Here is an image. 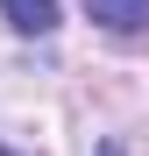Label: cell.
I'll return each mask as SVG.
<instances>
[{
  "label": "cell",
  "instance_id": "cell-1",
  "mask_svg": "<svg viewBox=\"0 0 149 156\" xmlns=\"http://www.w3.org/2000/svg\"><path fill=\"white\" fill-rule=\"evenodd\" d=\"M85 14L107 36H149V0H85Z\"/></svg>",
  "mask_w": 149,
  "mask_h": 156
},
{
  "label": "cell",
  "instance_id": "cell-2",
  "mask_svg": "<svg viewBox=\"0 0 149 156\" xmlns=\"http://www.w3.org/2000/svg\"><path fill=\"white\" fill-rule=\"evenodd\" d=\"M0 14H7L14 36H50L57 29V0H0Z\"/></svg>",
  "mask_w": 149,
  "mask_h": 156
},
{
  "label": "cell",
  "instance_id": "cell-3",
  "mask_svg": "<svg viewBox=\"0 0 149 156\" xmlns=\"http://www.w3.org/2000/svg\"><path fill=\"white\" fill-rule=\"evenodd\" d=\"M99 156H128V149H121V142H107V149H99Z\"/></svg>",
  "mask_w": 149,
  "mask_h": 156
},
{
  "label": "cell",
  "instance_id": "cell-4",
  "mask_svg": "<svg viewBox=\"0 0 149 156\" xmlns=\"http://www.w3.org/2000/svg\"><path fill=\"white\" fill-rule=\"evenodd\" d=\"M0 156H14V149H7V142H0Z\"/></svg>",
  "mask_w": 149,
  "mask_h": 156
}]
</instances>
